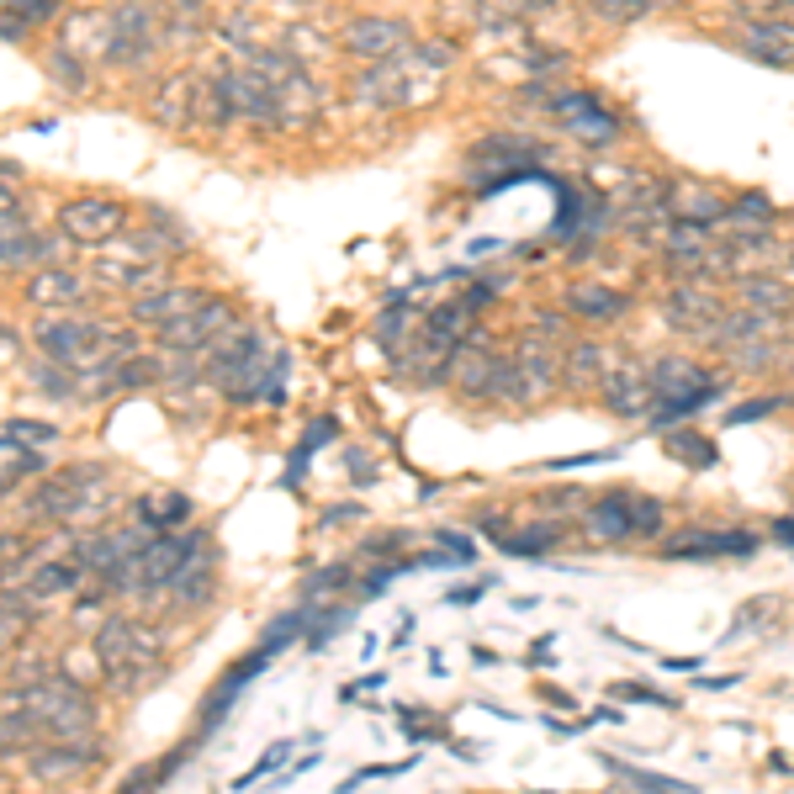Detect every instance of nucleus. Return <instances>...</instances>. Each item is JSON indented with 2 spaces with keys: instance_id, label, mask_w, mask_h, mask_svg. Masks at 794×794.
I'll return each instance as SVG.
<instances>
[{
  "instance_id": "nucleus-1",
  "label": "nucleus",
  "mask_w": 794,
  "mask_h": 794,
  "mask_svg": "<svg viewBox=\"0 0 794 794\" xmlns=\"http://www.w3.org/2000/svg\"><path fill=\"white\" fill-rule=\"evenodd\" d=\"M112 472L96 461L64 467L33 493V519H59V524H90L112 509Z\"/></svg>"
},
{
  "instance_id": "nucleus-2",
  "label": "nucleus",
  "mask_w": 794,
  "mask_h": 794,
  "mask_svg": "<svg viewBox=\"0 0 794 794\" xmlns=\"http://www.w3.org/2000/svg\"><path fill=\"white\" fill-rule=\"evenodd\" d=\"M159 652H164L159 631L138 625V620H127V615H112V620L96 631V657H101V673L112 678L117 688H127V694H133V688H144L149 678L164 673Z\"/></svg>"
},
{
  "instance_id": "nucleus-3",
  "label": "nucleus",
  "mask_w": 794,
  "mask_h": 794,
  "mask_svg": "<svg viewBox=\"0 0 794 794\" xmlns=\"http://www.w3.org/2000/svg\"><path fill=\"white\" fill-rule=\"evenodd\" d=\"M646 382H652V408H646V419H652L657 430L688 424L699 408H710L715 397H720V382L683 356L657 360V365L646 371Z\"/></svg>"
},
{
  "instance_id": "nucleus-4",
  "label": "nucleus",
  "mask_w": 794,
  "mask_h": 794,
  "mask_svg": "<svg viewBox=\"0 0 794 794\" xmlns=\"http://www.w3.org/2000/svg\"><path fill=\"white\" fill-rule=\"evenodd\" d=\"M0 710H27L38 720V731L48 736H59V742H75V736H90V725H96V705H90V694L70 683V678L48 673L38 678L33 688H22V694H11V705H0Z\"/></svg>"
},
{
  "instance_id": "nucleus-5",
  "label": "nucleus",
  "mask_w": 794,
  "mask_h": 794,
  "mask_svg": "<svg viewBox=\"0 0 794 794\" xmlns=\"http://www.w3.org/2000/svg\"><path fill=\"white\" fill-rule=\"evenodd\" d=\"M164 42V11L154 0H117L107 16V42H101V64L112 70H144Z\"/></svg>"
},
{
  "instance_id": "nucleus-6",
  "label": "nucleus",
  "mask_w": 794,
  "mask_h": 794,
  "mask_svg": "<svg viewBox=\"0 0 794 794\" xmlns=\"http://www.w3.org/2000/svg\"><path fill=\"white\" fill-rule=\"evenodd\" d=\"M467 318L472 308L467 302H445L435 313L419 323V345H408L402 350V376H413V382H439V376H450V356H456V345L467 339Z\"/></svg>"
},
{
  "instance_id": "nucleus-7",
  "label": "nucleus",
  "mask_w": 794,
  "mask_h": 794,
  "mask_svg": "<svg viewBox=\"0 0 794 794\" xmlns=\"http://www.w3.org/2000/svg\"><path fill=\"white\" fill-rule=\"evenodd\" d=\"M668 509L646 493H604L588 509V535L594 541H631V535H662Z\"/></svg>"
},
{
  "instance_id": "nucleus-8",
  "label": "nucleus",
  "mask_w": 794,
  "mask_h": 794,
  "mask_svg": "<svg viewBox=\"0 0 794 794\" xmlns=\"http://www.w3.org/2000/svg\"><path fill=\"white\" fill-rule=\"evenodd\" d=\"M212 79H218V90H223V107H228V117L255 122V127H286V122H281L276 85L260 75L249 59H244V64H228V70H218Z\"/></svg>"
},
{
  "instance_id": "nucleus-9",
  "label": "nucleus",
  "mask_w": 794,
  "mask_h": 794,
  "mask_svg": "<svg viewBox=\"0 0 794 794\" xmlns=\"http://www.w3.org/2000/svg\"><path fill=\"white\" fill-rule=\"evenodd\" d=\"M127 228V207L117 197H75L59 207V234L64 244H85V249H101Z\"/></svg>"
},
{
  "instance_id": "nucleus-10",
  "label": "nucleus",
  "mask_w": 794,
  "mask_h": 794,
  "mask_svg": "<svg viewBox=\"0 0 794 794\" xmlns=\"http://www.w3.org/2000/svg\"><path fill=\"white\" fill-rule=\"evenodd\" d=\"M228 328H238V308L228 297H207L197 313L186 318H170V323H159V350H207V345H218Z\"/></svg>"
},
{
  "instance_id": "nucleus-11",
  "label": "nucleus",
  "mask_w": 794,
  "mask_h": 794,
  "mask_svg": "<svg viewBox=\"0 0 794 794\" xmlns=\"http://www.w3.org/2000/svg\"><path fill=\"white\" fill-rule=\"evenodd\" d=\"M107 328H112L107 318L75 313V308H70V318H48V323H38V328H33V345H38L42 356L64 360V365H79V360L101 345Z\"/></svg>"
},
{
  "instance_id": "nucleus-12",
  "label": "nucleus",
  "mask_w": 794,
  "mask_h": 794,
  "mask_svg": "<svg viewBox=\"0 0 794 794\" xmlns=\"http://www.w3.org/2000/svg\"><path fill=\"white\" fill-rule=\"evenodd\" d=\"M276 652H281V646L260 641V646H255L249 657H238L234 668H228V673H223L218 683H212V688H207V699H201V736H212V731H218V725H223V720L234 715V699L244 694V683H255V678L265 673Z\"/></svg>"
},
{
  "instance_id": "nucleus-13",
  "label": "nucleus",
  "mask_w": 794,
  "mask_h": 794,
  "mask_svg": "<svg viewBox=\"0 0 794 794\" xmlns=\"http://www.w3.org/2000/svg\"><path fill=\"white\" fill-rule=\"evenodd\" d=\"M112 244H117V249H107V244H101L107 255L96 260V276L107 281V286H122V291H133V297H138V291H149V286H164V281H170V276H164V260H159V255L138 249L133 238H112Z\"/></svg>"
},
{
  "instance_id": "nucleus-14",
  "label": "nucleus",
  "mask_w": 794,
  "mask_h": 794,
  "mask_svg": "<svg viewBox=\"0 0 794 794\" xmlns=\"http://www.w3.org/2000/svg\"><path fill=\"white\" fill-rule=\"evenodd\" d=\"M551 112L572 138H583V144H594V149L620 138V117H615L598 96H588V90H561V96H551Z\"/></svg>"
},
{
  "instance_id": "nucleus-15",
  "label": "nucleus",
  "mask_w": 794,
  "mask_h": 794,
  "mask_svg": "<svg viewBox=\"0 0 794 794\" xmlns=\"http://www.w3.org/2000/svg\"><path fill=\"white\" fill-rule=\"evenodd\" d=\"M598 397H604V408H609L615 419H646V408H652V382H646L641 365L615 360V365H604V376H598Z\"/></svg>"
},
{
  "instance_id": "nucleus-16",
  "label": "nucleus",
  "mask_w": 794,
  "mask_h": 794,
  "mask_svg": "<svg viewBox=\"0 0 794 794\" xmlns=\"http://www.w3.org/2000/svg\"><path fill=\"white\" fill-rule=\"evenodd\" d=\"M762 541L753 530H683L678 541L662 546V556L673 561H710V556H753Z\"/></svg>"
},
{
  "instance_id": "nucleus-17",
  "label": "nucleus",
  "mask_w": 794,
  "mask_h": 794,
  "mask_svg": "<svg viewBox=\"0 0 794 794\" xmlns=\"http://www.w3.org/2000/svg\"><path fill=\"white\" fill-rule=\"evenodd\" d=\"M22 297L33 302V308H85L90 302V281L79 276V271H64V265H38V271H27V286H22Z\"/></svg>"
},
{
  "instance_id": "nucleus-18",
  "label": "nucleus",
  "mask_w": 794,
  "mask_h": 794,
  "mask_svg": "<svg viewBox=\"0 0 794 794\" xmlns=\"http://www.w3.org/2000/svg\"><path fill=\"white\" fill-rule=\"evenodd\" d=\"M736 48L753 53L757 64H768V70H790L794 64V27L779 22V16H747L742 33H736Z\"/></svg>"
},
{
  "instance_id": "nucleus-19",
  "label": "nucleus",
  "mask_w": 794,
  "mask_h": 794,
  "mask_svg": "<svg viewBox=\"0 0 794 794\" xmlns=\"http://www.w3.org/2000/svg\"><path fill=\"white\" fill-rule=\"evenodd\" d=\"M207 297H212V291H201V286L164 281V286H149V291H138V297H133V318H138L144 328H159V323H170V318L197 313Z\"/></svg>"
},
{
  "instance_id": "nucleus-20",
  "label": "nucleus",
  "mask_w": 794,
  "mask_h": 794,
  "mask_svg": "<svg viewBox=\"0 0 794 794\" xmlns=\"http://www.w3.org/2000/svg\"><path fill=\"white\" fill-rule=\"evenodd\" d=\"M408 22H397V16H356L350 27H345V48L356 53V59H393L408 48Z\"/></svg>"
},
{
  "instance_id": "nucleus-21",
  "label": "nucleus",
  "mask_w": 794,
  "mask_h": 794,
  "mask_svg": "<svg viewBox=\"0 0 794 794\" xmlns=\"http://www.w3.org/2000/svg\"><path fill=\"white\" fill-rule=\"evenodd\" d=\"M96 757H101V747H96L90 736L42 747V753L33 757V779H42V784H64V779H79L85 768H96Z\"/></svg>"
},
{
  "instance_id": "nucleus-22",
  "label": "nucleus",
  "mask_w": 794,
  "mask_h": 794,
  "mask_svg": "<svg viewBox=\"0 0 794 794\" xmlns=\"http://www.w3.org/2000/svg\"><path fill=\"white\" fill-rule=\"evenodd\" d=\"M514 371H519V402H535V397H546L556 387V356L541 345V334H524Z\"/></svg>"
},
{
  "instance_id": "nucleus-23",
  "label": "nucleus",
  "mask_w": 794,
  "mask_h": 794,
  "mask_svg": "<svg viewBox=\"0 0 794 794\" xmlns=\"http://www.w3.org/2000/svg\"><path fill=\"white\" fill-rule=\"evenodd\" d=\"M59 238H64V234H59ZM59 238L38 234V228H22V234L0 238V271H38V265H53Z\"/></svg>"
},
{
  "instance_id": "nucleus-24",
  "label": "nucleus",
  "mask_w": 794,
  "mask_h": 794,
  "mask_svg": "<svg viewBox=\"0 0 794 794\" xmlns=\"http://www.w3.org/2000/svg\"><path fill=\"white\" fill-rule=\"evenodd\" d=\"M668 212L673 218H683V223H720L725 212H731V201L720 197L715 186H699V181H683L678 191H668Z\"/></svg>"
},
{
  "instance_id": "nucleus-25",
  "label": "nucleus",
  "mask_w": 794,
  "mask_h": 794,
  "mask_svg": "<svg viewBox=\"0 0 794 794\" xmlns=\"http://www.w3.org/2000/svg\"><path fill=\"white\" fill-rule=\"evenodd\" d=\"M212 567H218V556H212V546L201 541L197 551L186 556V567H181V578L170 583V598H175L181 609H197L201 598L212 594Z\"/></svg>"
},
{
  "instance_id": "nucleus-26",
  "label": "nucleus",
  "mask_w": 794,
  "mask_h": 794,
  "mask_svg": "<svg viewBox=\"0 0 794 794\" xmlns=\"http://www.w3.org/2000/svg\"><path fill=\"white\" fill-rule=\"evenodd\" d=\"M567 308L583 318V323H615V318L625 313V297L609 291V286H598V281H578L567 291Z\"/></svg>"
},
{
  "instance_id": "nucleus-27",
  "label": "nucleus",
  "mask_w": 794,
  "mask_h": 794,
  "mask_svg": "<svg viewBox=\"0 0 794 794\" xmlns=\"http://www.w3.org/2000/svg\"><path fill=\"white\" fill-rule=\"evenodd\" d=\"M413 323H419V308H413V291H393V302L382 308V318H376V345L382 350H402V334H413Z\"/></svg>"
},
{
  "instance_id": "nucleus-28",
  "label": "nucleus",
  "mask_w": 794,
  "mask_h": 794,
  "mask_svg": "<svg viewBox=\"0 0 794 794\" xmlns=\"http://www.w3.org/2000/svg\"><path fill=\"white\" fill-rule=\"evenodd\" d=\"M33 472H42V450H33V445H22L16 435L0 430V493L22 487Z\"/></svg>"
},
{
  "instance_id": "nucleus-29",
  "label": "nucleus",
  "mask_w": 794,
  "mask_h": 794,
  "mask_svg": "<svg viewBox=\"0 0 794 794\" xmlns=\"http://www.w3.org/2000/svg\"><path fill=\"white\" fill-rule=\"evenodd\" d=\"M138 519H144V530H175V524L191 519V498L186 493H144Z\"/></svg>"
},
{
  "instance_id": "nucleus-30",
  "label": "nucleus",
  "mask_w": 794,
  "mask_h": 794,
  "mask_svg": "<svg viewBox=\"0 0 794 794\" xmlns=\"http://www.w3.org/2000/svg\"><path fill=\"white\" fill-rule=\"evenodd\" d=\"M556 541H561L556 524H530V530H509V524H504V530L493 535V546L509 551V556H546Z\"/></svg>"
},
{
  "instance_id": "nucleus-31",
  "label": "nucleus",
  "mask_w": 794,
  "mask_h": 794,
  "mask_svg": "<svg viewBox=\"0 0 794 794\" xmlns=\"http://www.w3.org/2000/svg\"><path fill=\"white\" fill-rule=\"evenodd\" d=\"M27 382L38 387L42 397H79V371L64 365V360H42V365H27Z\"/></svg>"
},
{
  "instance_id": "nucleus-32",
  "label": "nucleus",
  "mask_w": 794,
  "mask_h": 794,
  "mask_svg": "<svg viewBox=\"0 0 794 794\" xmlns=\"http://www.w3.org/2000/svg\"><path fill=\"white\" fill-rule=\"evenodd\" d=\"M334 435H339V424H334V419H318V424H308V435L297 439V450H291V461H286L281 482H286V487H297L302 472H308V461L318 456V445H323V439H334Z\"/></svg>"
},
{
  "instance_id": "nucleus-33",
  "label": "nucleus",
  "mask_w": 794,
  "mask_h": 794,
  "mask_svg": "<svg viewBox=\"0 0 794 794\" xmlns=\"http://www.w3.org/2000/svg\"><path fill=\"white\" fill-rule=\"evenodd\" d=\"M673 318H678V328H699V323H710L720 308H715V297L705 291V286H678L673 291Z\"/></svg>"
},
{
  "instance_id": "nucleus-34",
  "label": "nucleus",
  "mask_w": 794,
  "mask_h": 794,
  "mask_svg": "<svg viewBox=\"0 0 794 794\" xmlns=\"http://www.w3.org/2000/svg\"><path fill=\"white\" fill-rule=\"evenodd\" d=\"M191 101H197V75H175L164 90L154 96V117L159 122H186L191 112Z\"/></svg>"
},
{
  "instance_id": "nucleus-35",
  "label": "nucleus",
  "mask_w": 794,
  "mask_h": 794,
  "mask_svg": "<svg viewBox=\"0 0 794 794\" xmlns=\"http://www.w3.org/2000/svg\"><path fill=\"white\" fill-rule=\"evenodd\" d=\"M668 450H673L683 467H715V461H720L715 439L694 435V430H683V424H673V430H668Z\"/></svg>"
},
{
  "instance_id": "nucleus-36",
  "label": "nucleus",
  "mask_w": 794,
  "mask_h": 794,
  "mask_svg": "<svg viewBox=\"0 0 794 794\" xmlns=\"http://www.w3.org/2000/svg\"><path fill=\"white\" fill-rule=\"evenodd\" d=\"M742 297H747V308H757V313H784L794 297H790V286H779V281H768V276H747L742 281Z\"/></svg>"
},
{
  "instance_id": "nucleus-37",
  "label": "nucleus",
  "mask_w": 794,
  "mask_h": 794,
  "mask_svg": "<svg viewBox=\"0 0 794 794\" xmlns=\"http://www.w3.org/2000/svg\"><path fill=\"white\" fill-rule=\"evenodd\" d=\"M27 625H33V604H22V598H0V657L27 635Z\"/></svg>"
},
{
  "instance_id": "nucleus-38",
  "label": "nucleus",
  "mask_w": 794,
  "mask_h": 794,
  "mask_svg": "<svg viewBox=\"0 0 794 794\" xmlns=\"http://www.w3.org/2000/svg\"><path fill=\"white\" fill-rule=\"evenodd\" d=\"M598 376H604V350L598 345H578L567 356V382L572 387H598Z\"/></svg>"
},
{
  "instance_id": "nucleus-39",
  "label": "nucleus",
  "mask_w": 794,
  "mask_h": 794,
  "mask_svg": "<svg viewBox=\"0 0 794 794\" xmlns=\"http://www.w3.org/2000/svg\"><path fill=\"white\" fill-rule=\"evenodd\" d=\"M48 70H53V85H64V90H85V85H90L85 59H79L75 48H53V53H48Z\"/></svg>"
},
{
  "instance_id": "nucleus-40",
  "label": "nucleus",
  "mask_w": 794,
  "mask_h": 794,
  "mask_svg": "<svg viewBox=\"0 0 794 794\" xmlns=\"http://www.w3.org/2000/svg\"><path fill=\"white\" fill-rule=\"evenodd\" d=\"M286 387H291V356H286V350H271V365H265V387H260V402L281 408V402H286Z\"/></svg>"
},
{
  "instance_id": "nucleus-41",
  "label": "nucleus",
  "mask_w": 794,
  "mask_h": 794,
  "mask_svg": "<svg viewBox=\"0 0 794 794\" xmlns=\"http://www.w3.org/2000/svg\"><path fill=\"white\" fill-rule=\"evenodd\" d=\"M308 625H313V620H308V609H286V615H276V620L265 625L260 641H271V646H291V641H302V635H308Z\"/></svg>"
},
{
  "instance_id": "nucleus-42",
  "label": "nucleus",
  "mask_w": 794,
  "mask_h": 794,
  "mask_svg": "<svg viewBox=\"0 0 794 794\" xmlns=\"http://www.w3.org/2000/svg\"><path fill=\"white\" fill-rule=\"evenodd\" d=\"M609 773H620L625 784H641V790H678V794H694V784H683V779H668V773H646V768H625V762H609Z\"/></svg>"
},
{
  "instance_id": "nucleus-43",
  "label": "nucleus",
  "mask_w": 794,
  "mask_h": 794,
  "mask_svg": "<svg viewBox=\"0 0 794 794\" xmlns=\"http://www.w3.org/2000/svg\"><path fill=\"white\" fill-rule=\"evenodd\" d=\"M291 747H297V742H271V753L260 757V762H255V768H249V773H238V779H234V790H249V784H260V779H265V773H276L281 762H286V757H291Z\"/></svg>"
},
{
  "instance_id": "nucleus-44",
  "label": "nucleus",
  "mask_w": 794,
  "mask_h": 794,
  "mask_svg": "<svg viewBox=\"0 0 794 794\" xmlns=\"http://www.w3.org/2000/svg\"><path fill=\"white\" fill-rule=\"evenodd\" d=\"M5 435H16L22 445H53V439H59V424H48V419H11Z\"/></svg>"
},
{
  "instance_id": "nucleus-45",
  "label": "nucleus",
  "mask_w": 794,
  "mask_h": 794,
  "mask_svg": "<svg viewBox=\"0 0 794 794\" xmlns=\"http://www.w3.org/2000/svg\"><path fill=\"white\" fill-rule=\"evenodd\" d=\"M609 699H635V705H657V710H678L673 694H657V688H646V683H615L609 688Z\"/></svg>"
},
{
  "instance_id": "nucleus-46",
  "label": "nucleus",
  "mask_w": 794,
  "mask_h": 794,
  "mask_svg": "<svg viewBox=\"0 0 794 794\" xmlns=\"http://www.w3.org/2000/svg\"><path fill=\"white\" fill-rule=\"evenodd\" d=\"M345 631H350V609H328L323 620L308 625V646H328L334 635H345Z\"/></svg>"
},
{
  "instance_id": "nucleus-47",
  "label": "nucleus",
  "mask_w": 794,
  "mask_h": 794,
  "mask_svg": "<svg viewBox=\"0 0 794 794\" xmlns=\"http://www.w3.org/2000/svg\"><path fill=\"white\" fill-rule=\"evenodd\" d=\"M594 5L609 16V22H635V16H646V11L668 5V0H594Z\"/></svg>"
},
{
  "instance_id": "nucleus-48",
  "label": "nucleus",
  "mask_w": 794,
  "mask_h": 794,
  "mask_svg": "<svg viewBox=\"0 0 794 794\" xmlns=\"http://www.w3.org/2000/svg\"><path fill=\"white\" fill-rule=\"evenodd\" d=\"M345 583H350V567H345V561H334V567H323V572H313V578H308V598L339 594Z\"/></svg>"
},
{
  "instance_id": "nucleus-49",
  "label": "nucleus",
  "mask_w": 794,
  "mask_h": 794,
  "mask_svg": "<svg viewBox=\"0 0 794 794\" xmlns=\"http://www.w3.org/2000/svg\"><path fill=\"white\" fill-rule=\"evenodd\" d=\"M397 572H402L397 561H382V567H371V572L360 578V598H382L387 588H393V578H397Z\"/></svg>"
},
{
  "instance_id": "nucleus-50",
  "label": "nucleus",
  "mask_w": 794,
  "mask_h": 794,
  "mask_svg": "<svg viewBox=\"0 0 794 794\" xmlns=\"http://www.w3.org/2000/svg\"><path fill=\"white\" fill-rule=\"evenodd\" d=\"M779 408H784V397H753V402L731 408V413H725V424H747V419H768V413H779Z\"/></svg>"
},
{
  "instance_id": "nucleus-51",
  "label": "nucleus",
  "mask_w": 794,
  "mask_h": 794,
  "mask_svg": "<svg viewBox=\"0 0 794 794\" xmlns=\"http://www.w3.org/2000/svg\"><path fill=\"white\" fill-rule=\"evenodd\" d=\"M731 212L736 218H757V223H773V201L762 197V191H747L742 201H731Z\"/></svg>"
},
{
  "instance_id": "nucleus-52",
  "label": "nucleus",
  "mask_w": 794,
  "mask_h": 794,
  "mask_svg": "<svg viewBox=\"0 0 794 794\" xmlns=\"http://www.w3.org/2000/svg\"><path fill=\"white\" fill-rule=\"evenodd\" d=\"M594 461H615V450H594V456H561V461H546L551 472H572V467H594Z\"/></svg>"
},
{
  "instance_id": "nucleus-53",
  "label": "nucleus",
  "mask_w": 794,
  "mask_h": 794,
  "mask_svg": "<svg viewBox=\"0 0 794 794\" xmlns=\"http://www.w3.org/2000/svg\"><path fill=\"white\" fill-rule=\"evenodd\" d=\"M435 541L445 546V551H456L461 561H472V541H467V535H456V530H435Z\"/></svg>"
},
{
  "instance_id": "nucleus-54",
  "label": "nucleus",
  "mask_w": 794,
  "mask_h": 794,
  "mask_svg": "<svg viewBox=\"0 0 794 794\" xmlns=\"http://www.w3.org/2000/svg\"><path fill=\"white\" fill-rule=\"evenodd\" d=\"M699 662H705V657H657L662 673H699Z\"/></svg>"
},
{
  "instance_id": "nucleus-55",
  "label": "nucleus",
  "mask_w": 794,
  "mask_h": 794,
  "mask_svg": "<svg viewBox=\"0 0 794 794\" xmlns=\"http://www.w3.org/2000/svg\"><path fill=\"white\" fill-rule=\"evenodd\" d=\"M487 588H493V583H472V588H450L445 598H450V604H476V598L487 594Z\"/></svg>"
},
{
  "instance_id": "nucleus-56",
  "label": "nucleus",
  "mask_w": 794,
  "mask_h": 794,
  "mask_svg": "<svg viewBox=\"0 0 794 794\" xmlns=\"http://www.w3.org/2000/svg\"><path fill=\"white\" fill-rule=\"evenodd\" d=\"M530 662H535V668H551V641H535V652H530Z\"/></svg>"
},
{
  "instance_id": "nucleus-57",
  "label": "nucleus",
  "mask_w": 794,
  "mask_h": 794,
  "mask_svg": "<svg viewBox=\"0 0 794 794\" xmlns=\"http://www.w3.org/2000/svg\"><path fill=\"white\" fill-rule=\"evenodd\" d=\"M773 535H779V541L794 551V519H773Z\"/></svg>"
},
{
  "instance_id": "nucleus-58",
  "label": "nucleus",
  "mask_w": 794,
  "mask_h": 794,
  "mask_svg": "<svg viewBox=\"0 0 794 794\" xmlns=\"http://www.w3.org/2000/svg\"><path fill=\"white\" fill-rule=\"evenodd\" d=\"M11 356H16V334L0 323V360H11Z\"/></svg>"
},
{
  "instance_id": "nucleus-59",
  "label": "nucleus",
  "mask_w": 794,
  "mask_h": 794,
  "mask_svg": "<svg viewBox=\"0 0 794 794\" xmlns=\"http://www.w3.org/2000/svg\"><path fill=\"white\" fill-rule=\"evenodd\" d=\"M345 519H360L356 504H345V509H334V514H323V524H345Z\"/></svg>"
},
{
  "instance_id": "nucleus-60",
  "label": "nucleus",
  "mask_w": 794,
  "mask_h": 794,
  "mask_svg": "<svg viewBox=\"0 0 794 794\" xmlns=\"http://www.w3.org/2000/svg\"><path fill=\"white\" fill-rule=\"evenodd\" d=\"M742 5H753V16H757V11H784L794 0H742Z\"/></svg>"
},
{
  "instance_id": "nucleus-61",
  "label": "nucleus",
  "mask_w": 794,
  "mask_h": 794,
  "mask_svg": "<svg viewBox=\"0 0 794 794\" xmlns=\"http://www.w3.org/2000/svg\"><path fill=\"white\" fill-rule=\"evenodd\" d=\"M0 212H22V197H16V191H5V186H0Z\"/></svg>"
},
{
  "instance_id": "nucleus-62",
  "label": "nucleus",
  "mask_w": 794,
  "mask_h": 794,
  "mask_svg": "<svg viewBox=\"0 0 794 794\" xmlns=\"http://www.w3.org/2000/svg\"><path fill=\"white\" fill-rule=\"evenodd\" d=\"M5 5H11V0H0V11H5Z\"/></svg>"
},
{
  "instance_id": "nucleus-63",
  "label": "nucleus",
  "mask_w": 794,
  "mask_h": 794,
  "mask_svg": "<svg viewBox=\"0 0 794 794\" xmlns=\"http://www.w3.org/2000/svg\"><path fill=\"white\" fill-rule=\"evenodd\" d=\"M790 271H794V255H790Z\"/></svg>"
}]
</instances>
